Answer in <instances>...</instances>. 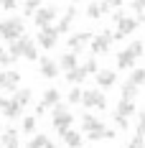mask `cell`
Wrapping results in <instances>:
<instances>
[{
    "mask_svg": "<svg viewBox=\"0 0 145 148\" xmlns=\"http://www.w3.org/2000/svg\"><path fill=\"white\" fill-rule=\"evenodd\" d=\"M127 146L130 148H143L145 146V133H135L130 140H127Z\"/></svg>",
    "mask_w": 145,
    "mask_h": 148,
    "instance_id": "33",
    "label": "cell"
},
{
    "mask_svg": "<svg viewBox=\"0 0 145 148\" xmlns=\"http://www.w3.org/2000/svg\"><path fill=\"white\" fill-rule=\"evenodd\" d=\"M71 3H84V0H71Z\"/></svg>",
    "mask_w": 145,
    "mask_h": 148,
    "instance_id": "45",
    "label": "cell"
},
{
    "mask_svg": "<svg viewBox=\"0 0 145 148\" xmlns=\"http://www.w3.org/2000/svg\"><path fill=\"white\" fill-rule=\"evenodd\" d=\"M135 56H132L130 51H127V49H122V51H120V54H117V69H122V72H127V69H132V66H135Z\"/></svg>",
    "mask_w": 145,
    "mask_h": 148,
    "instance_id": "17",
    "label": "cell"
},
{
    "mask_svg": "<svg viewBox=\"0 0 145 148\" xmlns=\"http://www.w3.org/2000/svg\"><path fill=\"white\" fill-rule=\"evenodd\" d=\"M36 115H28V118L23 120V130H26V133H33V130H36Z\"/></svg>",
    "mask_w": 145,
    "mask_h": 148,
    "instance_id": "35",
    "label": "cell"
},
{
    "mask_svg": "<svg viewBox=\"0 0 145 148\" xmlns=\"http://www.w3.org/2000/svg\"><path fill=\"white\" fill-rule=\"evenodd\" d=\"M18 82H20V72L5 69V82H3V89H5V92H13V89H18Z\"/></svg>",
    "mask_w": 145,
    "mask_h": 148,
    "instance_id": "19",
    "label": "cell"
},
{
    "mask_svg": "<svg viewBox=\"0 0 145 148\" xmlns=\"http://www.w3.org/2000/svg\"><path fill=\"white\" fill-rule=\"evenodd\" d=\"M74 66H79V54L69 49L66 54H61V59H59V69H61V72H69V69H74Z\"/></svg>",
    "mask_w": 145,
    "mask_h": 148,
    "instance_id": "14",
    "label": "cell"
},
{
    "mask_svg": "<svg viewBox=\"0 0 145 148\" xmlns=\"http://www.w3.org/2000/svg\"><path fill=\"white\" fill-rule=\"evenodd\" d=\"M23 33H26L23 18H8V21H3V36H0V38H5L8 44L15 41V38H20Z\"/></svg>",
    "mask_w": 145,
    "mask_h": 148,
    "instance_id": "3",
    "label": "cell"
},
{
    "mask_svg": "<svg viewBox=\"0 0 145 148\" xmlns=\"http://www.w3.org/2000/svg\"><path fill=\"white\" fill-rule=\"evenodd\" d=\"M138 89H140V87L132 84L130 79H127V82L120 87V100H135V97H138Z\"/></svg>",
    "mask_w": 145,
    "mask_h": 148,
    "instance_id": "21",
    "label": "cell"
},
{
    "mask_svg": "<svg viewBox=\"0 0 145 148\" xmlns=\"http://www.w3.org/2000/svg\"><path fill=\"white\" fill-rule=\"evenodd\" d=\"M89 41H92V31H79V33L69 36V49L76 51V54H82V51H84V46H87Z\"/></svg>",
    "mask_w": 145,
    "mask_h": 148,
    "instance_id": "8",
    "label": "cell"
},
{
    "mask_svg": "<svg viewBox=\"0 0 145 148\" xmlns=\"http://www.w3.org/2000/svg\"><path fill=\"white\" fill-rule=\"evenodd\" d=\"M107 3H110V8H120V5H122L125 0H107Z\"/></svg>",
    "mask_w": 145,
    "mask_h": 148,
    "instance_id": "41",
    "label": "cell"
},
{
    "mask_svg": "<svg viewBox=\"0 0 145 148\" xmlns=\"http://www.w3.org/2000/svg\"><path fill=\"white\" fill-rule=\"evenodd\" d=\"M41 102H44L46 107H54L56 102H61V92H59L56 87H48L44 92V100H41Z\"/></svg>",
    "mask_w": 145,
    "mask_h": 148,
    "instance_id": "23",
    "label": "cell"
},
{
    "mask_svg": "<svg viewBox=\"0 0 145 148\" xmlns=\"http://www.w3.org/2000/svg\"><path fill=\"white\" fill-rule=\"evenodd\" d=\"M87 77H89V74L84 72V69H82V64H79V66H74V69L66 72V82H71V84H82Z\"/></svg>",
    "mask_w": 145,
    "mask_h": 148,
    "instance_id": "20",
    "label": "cell"
},
{
    "mask_svg": "<svg viewBox=\"0 0 145 148\" xmlns=\"http://www.w3.org/2000/svg\"><path fill=\"white\" fill-rule=\"evenodd\" d=\"M94 79H97V87L99 89H110V87H115V82H117V72H112V69H99V72L94 74Z\"/></svg>",
    "mask_w": 145,
    "mask_h": 148,
    "instance_id": "10",
    "label": "cell"
},
{
    "mask_svg": "<svg viewBox=\"0 0 145 148\" xmlns=\"http://www.w3.org/2000/svg\"><path fill=\"white\" fill-rule=\"evenodd\" d=\"M138 133H145V110L138 112Z\"/></svg>",
    "mask_w": 145,
    "mask_h": 148,
    "instance_id": "38",
    "label": "cell"
},
{
    "mask_svg": "<svg viewBox=\"0 0 145 148\" xmlns=\"http://www.w3.org/2000/svg\"><path fill=\"white\" fill-rule=\"evenodd\" d=\"M38 69H41V77H46V79H56L59 77V61L48 59V56H41V59H38Z\"/></svg>",
    "mask_w": 145,
    "mask_h": 148,
    "instance_id": "9",
    "label": "cell"
},
{
    "mask_svg": "<svg viewBox=\"0 0 145 148\" xmlns=\"http://www.w3.org/2000/svg\"><path fill=\"white\" fill-rule=\"evenodd\" d=\"M28 146H31V148H51V146H54V140H51L48 135L38 133V135H33V138L28 140Z\"/></svg>",
    "mask_w": 145,
    "mask_h": 148,
    "instance_id": "24",
    "label": "cell"
},
{
    "mask_svg": "<svg viewBox=\"0 0 145 148\" xmlns=\"http://www.w3.org/2000/svg\"><path fill=\"white\" fill-rule=\"evenodd\" d=\"M0 133H3V130H0Z\"/></svg>",
    "mask_w": 145,
    "mask_h": 148,
    "instance_id": "46",
    "label": "cell"
},
{
    "mask_svg": "<svg viewBox=\"0 0 145 148\" xmlns=\"http://www.w3.org/2000/svg\"><path fill=\"white\" fill-rule=\"evenodd\" d=\"M115 112H117V115L130 118V115H135L138 110H135V102H132V100H120V102H117V107H115Z\"/></svg>",
    "mask_w": 145,
    "mask_h": 148,
    "instance_id": "22",
    "label": "cell"
},
{
    "mask_svg": "<svg viewBox=\"0 0 145 148\" xmlns=\"http://www.w3.org/2000/svg\"><path fill=\"white\" fill-rule=\"evenodd\" d=\"M110 10V3L107 0H102V3H89V8H87V18H92V21H97L99 15H104Z\"/></svg>",
    "mask_w": 145,
    "mask_h": 148,
    "instance_id": "18",
    "label": "cell"
},
{
    "mask_svg": "<svg viewBox=\"0 0 145 148\" xmlns=\"http://www.w3.org/2000/svg\"><path fill=\"white\" fill-rule=\"evenodd\" d=\"M28 44H31V38L23 33L20 38H15V41L8 44V54H10L13 59H18V56H23V54H26V46H28Z\"/></svg>",
    "mask_w": 145,
    "mask_h": 148,
    "instance_id": "11",
    "label": "cell"
},
{
    "mask_svg": "<svg viewBox=\"0 0 145 148\" xmlns=\"http://www.w3.org/2000/svg\"><path fill=\"white\" fill-rule=\"evenodd\" d=\"M132 10L135 13H145V0H132Z\"/></svg>",
    "mask_w": 145,
    "mask_h": 148,
    "instance_id": "39",
    "label": "cell"
},
{
    "mask_svg": "<svg viewBox=\"0 0 145 148\" xmlns=\"http://www.w3.org/2000/svg\"><path fill=\"white\" fill-rule=\"evenodd\" d=\"M59 15V8L56 5H41L36 13H33V23H36V28H41V26H51L54 21H56Z\"/></svg>",
    "mask_w": 145,
    "mask_h": 148,
    "instance_id": "6",
    "label": "cell"
},
{
    "mask_svg": "<svg viewBox=\"0 0 145 148\" xmlns=\"http://www.w3.org/2000/svg\"><path fill=\"white\" fill-rule=\"evenodd\" d=\"M23 56H26L28 61H38V51H36V44H33V41L26 46V54H23Z\"/></svg>",
    "mask_w": 145,
    "mask_h": 148,
    "instance_id": "34",
    "label": "cell"
},
{
    "mask_svg": "<svg viewBox=\"0 0 145 148\" xmlns=\"http://www.w3.org/2000/svg\"><path fill=\"white\" fill-rule=\"evenodd\" d=\"M0 36H3V23H0Z\"/></svg>",
    "mask_w": 145,
    "mask_h": 148,
    "instance_id": "44",
    "label": "cell"
},
{
    "mask_svg": "<svg viewBox=\"0 0 145 148\" xmlns=\"http://www.w3.org/2000/svg\"><path fill=\"white\" fill-rule=\"evenodd\" d=\"M82 69H84L87 74H97V72H99V64H97V59L92 56V59H87L84 64H82Z\"/></svg>",
    "mask_w": 145,
    "mask_h": 148,
    "instance_id": "32",
    "label": "cell"
},
{
    "mask_svg": "<svg viewBox=\"0 0 145 148\" xmlns=\"http://www.w3.org/2000/svg\"><path fill=\"white\" fill-rule=\"evenodd\" d=\"M3 115H5L8 120H18L20 115H23V105H18L13 97H8L5 105H3Z\"/></svg>",
    "mask_w": 145,
    "mask_h": 148,
    "instance_id": "13",
    "label": "cell"
},
{
    "mask_svg": "<svg viewBox=\"0 0 145 148\" xmlns=\"http://www.w3.org/2000/svg\"><path fill=\"white\" fill-rule=\"evenodd\" d=\"M120 18H125V13H122V10H115V13H112V21H115V23H117Z\"/></svg>",
    "mask_w": 145,
    "mask_h": 148,
    "instance_id": "40",
    "label": "cell"
},
{
    "mask_svg": "<svg viewBox=\"0 0 145 148\" xmlns=\"http://www.w3.org/2000/svg\"><path fill=\"white\" fill-rule=\"evenodd\" d=\"M74 18H76V8H74V5H69V8H66V13L61 15V21L56 23V31H59V33H66V31L71 28Z\"/></svg>",
    "mask_w": 145,
    "mask_h": 148,
    "instance_id": "15",
    "label": "cell"
},
{
    "mask_svg": "<svg viewBox=\"0 0 145 148\" xmlns=\"http://www.w3.org/2000/svg\"><path fill=\"white\" fill-rule=\"evenodd\" d=\"M112 120H115V125L120 128V130H127V128H130V118H125V115H117V112H112Z\"/></svg>",
    "mask_w": 145,
    "mask_h": 148,
    "instance_id": "30",
    "label": "cell"
},
{
    "mask_svg": "<svg viewBox=\"0 0 145 148\" xmlns=\"http://www.w3.org/2000/svg\"><path fill=\"white\" fill-rule=\"evenodd\" d=\"M138 26H140V23H138V18H127V15H125V18H120V21H117V31L112 33V38H115V41H122V38L132 36V33L138 31Z\"/></svg>",
    "mask_w": 145,
    "mask_h": 148,
    "instance_id": "7",
    "label": "cell"
},
{
    "mask_svg": "<svg viewBox=\"0 0 145 148\" xmlns=\"http://www.w3.org/2000/svg\"><path fill=\"white\" fill-rule=\"evenodd\" d=\"M59 135H61L64 146H71V148H76V146H82V143H84L82 133H76V130H71V128H66L64 133H59Z\"/></svg>",
    "mask_w": 145,
    "mask_h": 148,
    "instance_id": "16",
    "label": "cell"
},
{
    "mask_svg": "<svg viewBox=\"0 0 145 148\" xmlns=\"http://www.w3.org/2000/svg\"><path fill=\"white\" fill-rule=\"evenodd\" d=\"M127 79H130L132 84L143 87V84H145V69H135V66H132V69H130V77H127Z\"/></svg>",
    "mask_w": 145,
    "mask_h": 148,
    "instance_id": "27",
    "label": "cell"
},
{
    "mask_svg": "<svg viewBox=\"0 0 145 148\" xmlns=\"http://www.w3.org/2000/svg\"><path fill=\"white\" fill-rule=\"evenodd\" d=\"M31 92H33V89H26V87H23V89H13V100H15L18 105H23V107H26V105L31 102V97H33Z\"/></svg>",
    "mask_w": 145,
    "mask_h": 148,
    "instance_id": "25",
    "label": "cell"
},
{
    "mask_svg": "<svg viewBox=\"0 0 145 148\" xmlns=\"http://www.w3.org/2000/svg\"><path fill=\"white\" fill-rule=\"evenodd\" d=\"M0 8L3 10H15L18 8V0H0Z\"/></svg>",
    "mask_w": 145,
    "mask_h": 148,
    "instance_id": "37",
    "label": "cell"
},
{
    "mask_svg": "<svg viewBox=\"0 0 145 148\" xmlns=\"http://www.w3.org/2000/svg\"><path fill=\"white\" fill-rule=\"evenodd\" d=\"M0 143H3L5 148H18L20 146V133H18V128L3 130V133H0Z\"/></svg>",
    "mask_w": 145,
    "mask_h": 148,
    "instance_id": "12",
    "label": "cell"
},
{
    "mask_svg": "<svg viewBox=\"0 0 145 148\" xmlns=\"http://www.w3.org/2000/svg\"><path fill=\"white\" fill-rule=\"evenodd\" d=\"M82 105L89 107V110H104L107 107V97H104V92L99 87L97 89H84L82 92Z\"/></svg>",
    "mask_w": 145,
    "mask_h": 148,
    "instance_id": "4",
    "label": "cell"
},
{
    "mask_svg": "<svg viewBox=\"0 0 145 148\" xmlns=\"http://www.w3.org/2000/svg\"><path fill=\"white\" fill-rule=\"evenodd\" d=\"M112 33L110 28L99 31V36H92V41H89V51L94 54V56H102V54H110V46H112Z\"/></svg>",
    "mask_w": 145,
    "mask_h": 148,
    "instance_id": "2",
    "label": "cell"
},
{
    "mask_svg": "<svg viewBox=\"0 0 145 148\" xmlns=\"http://www.w3.org/2000/svg\"><path fill=\"white\" fill-rule=\"evenodd\" d=\"M102 120L97 115H92V112H84L82 115V130H89V128H94V125H99Z\"/></svg>",
    "mask_w": 145,
    "mask_h": 148,
    "instance_id": "26",
    "label": "cell"
},
{
    "mask_svg": "<svg viewBox=\"0 0 145 148\" xmlns=\"http://www.w3.org/2000/svg\"><path fill=\"white\" fill-rule=\"evenodd\" d=\"M13 61H15V59L8 54V49H0V66H10Z\"/></svg>",
    "mask_w": 145,
    "mask_h": 148,
    "instance_id": "36",
    "label": "cell"
},
{
    "mask_svg": "<svg viewBox=\"0 0 145 148\" xmlns=\"http://www.w3.org/2000/svg\"><path fill=\"white\" fill-rule=\"evenodd\" d=\"M3 82H5V72H0V89H3Z\"/></svg>",
    "mask_w": 145,
    "mask_h": 148,
    "instance_id": "42",
    "label": "cell"
},
{
    "mask_svg": "<svg viewBox=\"0 0 145 148\" xmlns=\"http://www.w3.org/2000/svg\"><path fill=\"white\" fill-rule=\"evenodd\" d=\"M127 51H130L135 59H140V56L145 54V44H143V41H132V44L127 46Z\"/></svg>",
    "mask_w": 145,
    "mask_h": 148,
    "instance_id": "28",
    "label": "cell"
},
{
    "mask_svg": "<svg viewBox=\"0 0 145 148\" xmlns=\"http://www.w3.org/2000/svg\"><path fill=\"white\" fill-rule=\"evenodd\" d=\"M82 92H84V89L79 87V84H74V89L69 92V105H79L82 102Z\"/></svg>",
    "mask_w": 145,
    "mask_h": 148,
    "instance_id": "31",
    "label": "cell"
},
{
    "mask_svg": "<svg viewBox=\"0 0 145 148\" xmlns=\"http://www.w3.org/2000/svg\"><path fill=\"white\" fill-rule=\"evenodd\" d=\"M44 5V0H26V5H23V13L26 15H33L38 8Z\"/></svg>",
    "mask_w": 145,
    "mask_h": 148,
    "instance_id": "29",
    "label": "cell"
},
{
    "mask_svg": "<svg viewBox=\"0 0 145 148\" xmlns=\"http://www.w3.org/2000/svg\"><path fill=\"white\" fill-rule=\"evenodd\" d=\"M59 36H61V33L56 31V26H41L36 38H38V46H41V49L51 51V49L59 44Z\"/></svg>",
    "mask_w": 145,
    "mask_h": 148,
    "instance_id": "5",
    "label": "cell"
},
{
    "mask_svg": "<svg viewBox=\"0 0 145 148\" xmlns=\"http://www.w3.org/2000/svg\"><path fill=\"white\" fill-rule=\"evenodd\" d=\"M3 105H5V97H3V95H0V110H3Z\"/></svg>",
    "mask_w": 145,
    "mask_h": 148,
    "instance_id": "43",
    "label": "cell"
},
{
    "mask_svg": "<svg viewBox=\"0 0 145 148\" xmlns=\"http://www.w3.org/2000/svg\"><path fill=\"white\" fill-rule=\"evenodd\" d=\"M51 123H54V128H56L59 133H64L66 128H71L74 115L69 112V107H66V105L56 102V105H54V115H51Z\"/></svg>",
    "mask_w": 145,
    "mask_h": 148,
    "instance_id": "1",
    "label": "cell"
}]
</instances>
